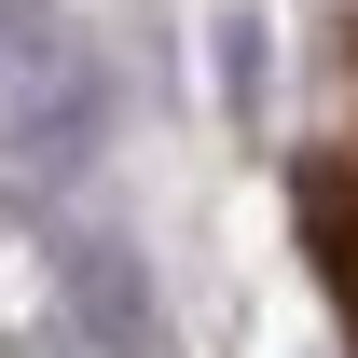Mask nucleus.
Returning a JSON list of instances; mask_svg holds the SVG:
<instances>
[{
    "label": "nucleus",
    "mask_w": 358,
    "mask_h": 358,
    "mask_svg": "<svg viewBox=\"0 0 358 358\" xmlns=\"http://www.w3.org/2000/svg\"><path fill=\"white\" fill-rule=\"evenodd\" d=\"M289 234H303V262H317L331 345L358 358V14H345V110L289 152Z\"/></svg>",
    "instance_id": "f257e3e1"
}]
</instances>
